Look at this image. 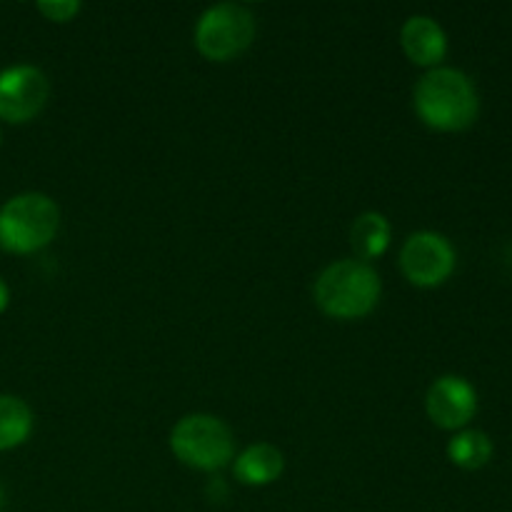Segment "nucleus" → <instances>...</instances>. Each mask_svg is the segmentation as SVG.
Segmentation results:
<instances>
[{"label":"nucleus","instance_id":"obj_1","mask_svg":"<svg viewBox=\"0 0 512 512\" xmlns=\"http://www.w3.org/2000/svg\"><path fill=\"white\" fill-rule=\"evenodd\" d=\"M415 110L425 125L453 133L475 123L480 103L468 75L455 68H435L415 88Z\"/></svg>","mask_w":512,"mask_h":512},{"label":"nucleus","instance_id":"obj_10","mask_svg":"<svg viewBox=\"0 0 512 512\" xmlns=\"http://www.w3.org/2000/svg\"><path fill=\"white\" fill-rule=\"evenodd\" d=\"M283 453L268 443L250 445L235 460V478L243 485H270L283 475Z\"/></svg>","mask_w":512,"mask_h":512},{"label":"nucleus","instance_id":"obj_15","mask_svg":"<svg viewBox=\"0 0 512 512\" xmlns=\"http://www.w3.org/2000/svg\"><path fill=\"white\" fill-rule=\"evenodd\" d=\"M8 300H10L8 285H5V283H3V278H0V313H3V310L8 308Z\"/></svg>","mask_w":512,"mask_h":512},{"label":"nucleus","instance_id":"obj_8","mask_svg":"<svg viewBox=\"0 0 512 512\" xmlns=\"http://www.w3.org/2000/svg\"><path fill=\"white\" fill-rule=\"evenodd\" d=\"M425 408L438 428L458 430L473 420L475 410H478V395L465 378L443 375L430 385Z\"/></svg>","mask_w":512,"mask_h":512},{"label":"nucleus","instance_id":"obj_2","mask_svg":"<svg viewBox=\"0 0 512 512\" xmlns=\"http://www.w3.org/2000/svg\"><path fill=\"white\" fill-rule=\"evenodd\" d=\"M378 300V273L360 260H340L328 265L315 280V303L330 318H363L378 305Z\"/></svg>","mask_w":512,"mask_h":512},{"label":"nucleus","instance_id":"obj_9","mask_svg":"<svg viewBox=\"0 0 512 512\" xmlns=\"http://www.w3.org/2000/svg\"><path fill=\"white\" fill-rule=\"evenodd\" d=\"M400 43H403L405 55L415 65H425V68L438 65L448 53V40H445L443 28L428 15L408 18V23L403 25V33H400Z\"/></svg>","mask_w":512,"mask_h":512},{"label":"nucleus","instance_id":"obj_16","mask_svg":"<svg viewBox=\"0 0 512 512\" xmlns=\"http://www.w3.org/2000/svg\"><path fill=\"white\" fill-rule=\"evenodd\" d=\"M3 505H5V493H3V485H0V512H3Z\"/></svg>","mask_w":512,"mask_h":512},{"label":"nucleus","instance_id":"obj_3","mask_svg":"<svg viewBox=\"0 0 512 512\" xmlns=\"http://www.w3.org/2000/svg\"><path fill=\"white\" fill-rule=\"evenodd\" d=\"M58 225L60 210L48 195H15L0 208V245L8 253H35L55 238Z\"/></svg>","mask_w":512,"mask_h":512},{"label":"nucleus","instance_id":"obj_13","mask_svg":"<svg viewBox=\"0 0 512 512\" xmlns=\"http://www.w3.org/2000/svg\"><path fill=\"white\" fill-rule=\"evenodd\" d=\"M490 455H493V443L480 430H465V433L455 435L448 445V458L463 470L483 468L488 465Z\"/></svg>","mask_w":512,"mask_h":512},{"label":"nucleus","instance_id":"obj_4","mask_svg":"<svg viewBox=\"0 0 512 512\" xmlns=\"http://www.w3.org/2000/svg\"><path fill=\"white\" fill-rule=\"evenodd\" d=\"M170 448L175 458L190 468L220 470L233 460V435L223 420L195 413L175 425Z\"/></svg>","mask_w":512,"mask_h":512},{"label":"nucleus","instance_id":"obj_5","mask_svg":"<svg viewBox=\"0 0 512 512\" xmlns=\"http://www.w3.org/2000/svg\"><path fill=\"white\" fill-rule=\"evenodd\" d=\"M255 35V20L248 8L235 3H220L205 10L195 28V45L215 63L233 60L243 53Z\"/></svg>","mask_w":512,"mask_h":512},{"label":"nucleus","instance_id":"obj_7","mask_svg":"<svg viewBox=\"0 0 512 512\" xmlns=\"http://www.w3.org/2000/svg\"><path fill=\"white\" fill-rule=\"evenodd\" d=\"M48 93V78L33 65L0 70V120L28 123L45 108Z\"/></svg>","mask_w":512,"mask_h":512},{"label":"nucleus","instance_id":"obj_12","mask_svg":"<svg viewBox=\"0 0 512 512\" xmlns=\"http://www.w3.org/2000/svg\"><path fill=\"white\" fill-rule=\"evenodd\" d=\"M33 413L15 395H0V450H13L28 440Z\"/></svg>","mask_w":512,"mask_h":512},{"label":"nucleus","instance_id":"obj_14","mask_svg":"<svg viewBox=\"0 0 512 512\" xmlns=\"http://www.w3.org/2000/svg\"><path fill=\"white\" fill-rule=\"evenodd\" d=\"M38 10L48 20L65 23V20H70L75 13H78L80 3H73V0H43V3H38Z\"/></svg>","mask_w":512,"mask_h":512},{"label":"nucleus","instance_id":"obj_11","mask_svg":"<svg viewBox=\"0 0 512 512\" xmlns=\"http://www.w3.org/2000/svg\"><path fill=\"white\" fill-rule=\"evenodd\" d=\"M350 245L360 263L375 260L388 250L390 245V223L380 213H363L350 230Z\"/></svg>","mask_w":512,"mask_h":512},{"label":"nucleus","instance_id":"obj_6","mask_svg":"<svg viewBox=\"0 0 512 512\" xmlns=\"http://www.w3.org/2000/svg\"><path fill=\"white\" fill-rule=\"evenodd\" d=\"M405 278L420 288H435L445 283L455 268V250L440 233H415L405 240L400 253Z\"/></svg>","mask_w":512,"mask_h":512}]
</instances>
